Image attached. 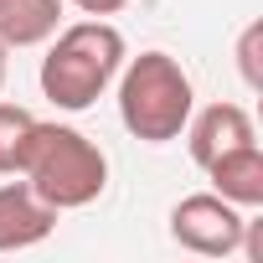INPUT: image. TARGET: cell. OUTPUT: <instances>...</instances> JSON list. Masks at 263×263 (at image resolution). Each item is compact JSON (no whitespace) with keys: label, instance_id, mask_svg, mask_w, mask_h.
Listing matches in <instances>:
<instances>
[{"label":"cell","instance_id":"cell-7","mask_svg":"<svg viewBox=\"0 0 263 263\" xmlns=\"http://www.w3.org/2000/svg\"><path fill=\"white\" fill-rule=\"evenodd\" d=\"M201 171H206L212 191H217V196H227L232 206H242V212L263 206V150H258V140H248V145H237V150L217 155V160H212V165H201Z\"/></svg>","mask_w":263,"mask_h":263},{"label":"cell","instance_id":"cell-8","mask_svg":"<svg viewBox=\"0 0 263 263\" xmlns=\"http://www.w3.org/2000/svg\"><path fill=\"white\" fill-rule=\"evenodd\" d=\"M62 0H0V42L6 47H42L57 36Z\"/></svg>","mask_w":263,"mask_h":263},{"label":"cell","instance_id":"cell-9","mask_svg":"<svg viewBox=\"0 0 263 263\" xmlns=\"http://www.w3.org/2000/svg\"><path fill=\"white\" fill-rule=\"evenodd\" d=\"M36 129V114L21 103H0V176H21V155Z\"/></svg>","mask_w":263,"mask_h":263},{"label":"cell","instance_id":"cell-5","mask_svg":"<svg viewBox=\"0 0 263 263\" xmlns=\"http://www.w3.org/2000/svg\"><path fill=\"white\" fill-rule=\"evenodd\" d=\"M181 140H186V150H191L196 165H212L217 155H227V150L258 140V129H253V114H248L242 103H206L201 114L191 108Z\"/></svg>","mask_w":263,"mask_h":263},{"label":"cell","instance_id":"cell-6","mask_svg":"<svg viewBox=\"0 0 263 263\" xmlns=\"http://www.w3.org/2000/svg\"><path fill=\"white\" fill-rule=\"evenodd\" d=\"M57 227V206H47L26 181L0 186V253H21L47 242Z\"/></svg>","mask_w":263,"mask_h":263},{"label":"cell","instance_id":"cell-4","mask_svg":"<svg viewBox=\"0 0 263 263\" xmlns=\"http://www.w3.org/2000/svg\"><path fill=\"white\" fill-rule=\"evenodd\" d=\"M242 217L248 212L232 206L227 196L196 191V196H181L171 206V237L196 258H232L242 242Z\"/></svg>","mask_w":263,"mask_h":263},{"label":"cell","instance_id":"cell-10","mask_svg":"<svg viewBox=\"0 0 263 263\" xmlns=\"http://www.w3.org/2000/svg\"><path fill=\"white\" fill-rule=\"evenodd\" d=\"M258 42H263V26L253 21V26L242 31V42H237V67H242V83H248V88L263 83V72H258Z\"/></svg>","mask_w":263,"mask_h":263},{"label":"cell","instance_id":"cell-1","mask_svg":"<svg viewBox=\"0 0 263 263\" xmlns=\"http://www.w3.org/2000/svg\"><path fill=\"white\" fill-rule=\"evenodd\" d=\"M21 176L26 186L57 206V212H78V206H93L108 186V155L72 124H42L31 129L26 140V155H21Z\"/></svg>","mask_w":263,"mask_h":263},{"label":"cell","instance_id":"cell-12","mask_svg":"<svg viewBox=\"0 0 263 263\" xmlns=\"http://www.w3.org/2000/svg\"><path fill=\"white\" fill-rule=\"evenodd\" d=\"M6 52H11V47L0 42V88H6V72H11V57H6Z\"/></svg>","mask_w":263,"mask_h":263},{"label":"cell","instance_id":"cell-2","mask_svg":"<svg viewBox=\"0 0 263 263\" xmlns=\"http://www.w3.org/2000/svg\"><path fill=\"white\" fill-rule=\"evenodd\" d=\"M124 57H129L124 31L108 26L103 16L57 31V42H52L47 57H42V93H47V103H57V108H67V114L93 108V103L108 93V83L119 78Z\"/></svg>","mask_w":263,"mask_h":263},{"label":"cell","instance_id":"cell-3","mask_svg":"<svg viewBox=\"0 0 263 263\" xmlns=\"http://www.w3.org/2000/svg\"><path fill=\"white\" fill-rule=\"evenodd\" d=\"M196 108L191 78L171 52H140L119 67V119L135 140L145 145H171Z\"/></svg>","mask_w":263,"mask_h":263},{"label":"cell","instance_id":"cell-11","mask_svg":"<svg viewBox=\"0 0 263 263\" xmlns=\"http://www.w3.org/2000/svg\"><path fill=\"white\" fill-rule=\"evenodd\" d=\"M72 6H78L83 16H119L129 0H72Z\"/></svg>","mask_w":263,"mask_h":263}]
</instances>
